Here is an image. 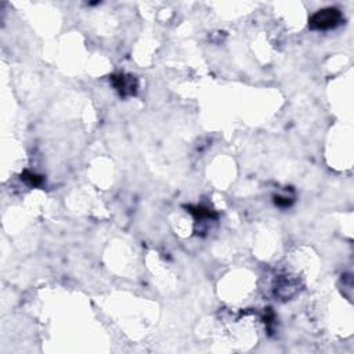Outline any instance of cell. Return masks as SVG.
Wrapping results in <instances>:
<instances>
[{
	"mask_svg": "<svg viewBox=\"0 0 354 354\" xmlns=\"http://www.w3.org/2000/svg\"><path fill=\"white\" fill-rule=\"evenodd\" d=\"M187 212L193 214L197 222H202V220H209V219H217V213H214L212 210H209L208 208H203V206H186Z\"/></svg>",
	"mask_w": 354,
	"mask_h": 354,
	"instance_id": "3957f363",
	"label": "cell"
},
{
	"mask_svg": "<svg viewBox=\"0 0 354 354\" xmlns=\"http://www.w3.org/2000/svg\"><path fill=\"white\" fill-rule=\"evenodd\" d=\"M21 180L29 186V187H40L43 183H45V179L40 174H36V173L29 172V170H25V172L21 174Z\"/></svg>",
	"mask_w": 354,
	"mask_h": 354,
	"instance_id": "277c9868",
	"label": "cell"
},
{
	"mask_svg": "<svg viewBox=\"0 0 354 354\" xmlns=\"http://www.w3.org/2000/svg\"><path fill=\"white\" fill-rule=\"evenodd\" d=\"M274 203H276L277 206H280V208H288V206H291L292 203H293V199L289 198V197L276 195L274 197Z\"/></svg>",
	"mask_w": 354,
	"mask_h": 354,
	"instance_id": "5b68a950",
	"label": "cell"
},
{
	"mask_svg": "<svg viewBox=\"0 0 354 354\" xmlns=\"http://www.w3.org/2000/svg\"><path fill=\"white\" fill-rule=\"evenodd\" d=\"M110 80L115 90L119 93L120 97H130L137 92V79L129 73H114L111 75Z\"/></svg>",
	"mask_w": 354,
	"mask_h": 354,
	"instance_id": "7a4b0ae2",
	"label": "cell"
},
{
	"mask_svg": "<svg viewBox=\"0 0 354 354\" xmlns=\"http://www.w3.org/2000/svg\"><path fill=\"white\" fill-rule=\"evenodd\" d=\"M343 16L336 7H327L323 10L316 11L310 20H308V28L313 31H329L342 24Z\"/></svg>",
	"mask_w": 354,
	"mask_h": 354,
	"instance_id": "6da1fadb",
	"label": "cell"
}]
</instances>
